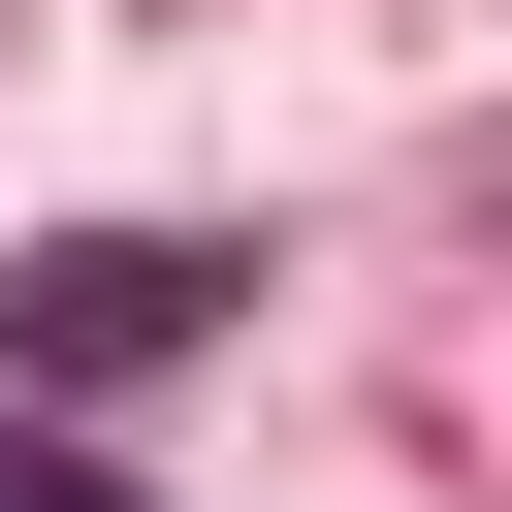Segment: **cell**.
<instances>
[{"label": "cell", "instance_id": "1", "mask_svg": "<svg viewBox=\"0 0 512 512\" xmlns=\"http://www.w3.org/2000/svg\"><path fill=\"white\" fill-rule=\"evenodd\" d=\"M192 320H224V256H192V224H96V256L32 288V352H64V384H128V352H192Z\"/></svg>", "mask_w": 512, "mask_h": 512}, {"label": "cell", "instance_id": "2", "mask_svg": "<svg viewBox=\"0 0 512 512\" xmlns=\"http://www.w3.org/2000/svg\"><path fill=\"white\" fill-rule=\"evenodd\" d=\"M0 512H128V480H96V448H0Z\"/></svg>", "mask_w": 512, "mask_h": 512}]
</instances>
